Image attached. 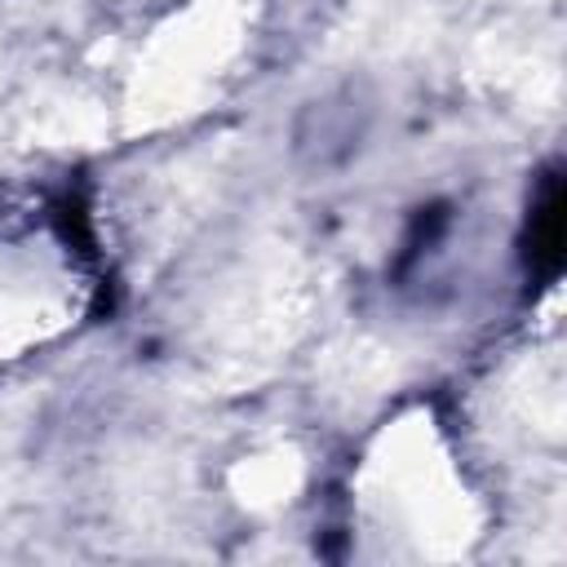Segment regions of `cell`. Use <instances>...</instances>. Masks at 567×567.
Returning <instances> with one entry per match:
<instances>
[{
    "mask_svg": "<svg viewBox=\"0 0 567 567\" xmlns=\"http://www.w3.org/2000/svg\"><path fill=\"white\" fill-rule=\"evenodd\" d=\"M527 266L540 279H554L558 266H563V186H558V173L545 177L540 199L532 204V217H527Z\"/></svg>",
    "mask_w": 567,
    "mask_h": 567,
    "instance_id": "1",
    "label": "cell"
}]
</instances>
